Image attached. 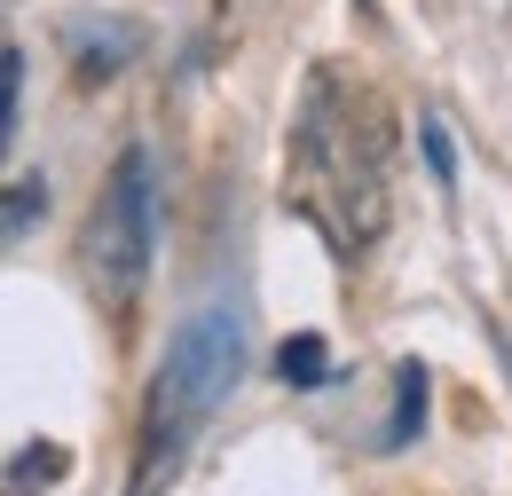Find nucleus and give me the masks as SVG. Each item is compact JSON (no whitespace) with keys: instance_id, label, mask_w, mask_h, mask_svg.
Returning <instances> with one entry per match:
<instances>
[{"instance_id":"nucleus-9","label":"nucleus","mask_w":512,"mask_h":496,"mask_svg":"<svg viewBox=\"0 0 512 496\" xmlns=\"http://www.w3.org/2000/svg\"><path fill=\"white\" fill-rule=\"evenodd\" d=\"M426 158H434V182H449V134L426 119Z\"/></svg>"},{"instance_id":"nucleus-5","label":"nucleus","mask_w":512,"mask_h":496,"mask_svg":"<svg viewBox=\"0 0 512 496\" xmlns=\"http://www.w3.org/2000/svg\"><path fill=\"white\" fill-rule=\"evenodd\" d=\"M276 378H284V386H300V394H316V386H331V347H323L316 331H300V339H284V347H276Z\"/></svg>"},{"instance_id":"nucleus-2","label":"nucleus","mask_w":512,"mask_h":496,"mask_svg":"<svg viewBox=\"0 0 512 496\" xmlns=\"http://www.w3.org/2000/svg\"><path fill=\"white\" fill-rule=\"evenodd\" d=\"M292 205L316 213L323 237L339 252H363L386 229V166L379 142L355 134V111L339 103V87L316 79L308 119H300V166H292Z\"/></svg>"},{"instance_id":"nucleus-4","label":"nucleus","mask_w":512,"mask_h":496,"mask_svg":"<svg viewBox=\"0 0 512 496\" xmlns=\"http://www.w3.org/2000/svg\"><path fill=\"white\" fill-rule=\"evenodd\" d=\"M71 473V449L64 441H24L16 465H8V496H48Z\"/></svg>"},{"instance_id":"nucleus-8","label":"nucleus","mask_w":512,"mask_h":496,"mask_svg":"<svg viewBox=\"0 0 512 496\" xmlns=\"http://www.w3.org/2000/svg\"><path fill=\"white\" fill-rule=\"evenodd\" d=\"M16 87H24V56L0 48V150H8V126H16Z\"/></svg>"},{"instance_id":"nucleus-1","label":"nucleus","mask_w":512,"mask_h":496,"mask_svg":"<svg viewBox=\"0 0 512 496\" xmlns=\"http://www.w3.org/2000/svg\"><path fill=\"white\" fill-rule=\"evenodd\" d=\"M237 371H245V323H237V308H197L166 339V363L150 378V410H142V449H134L127 496H158L182 473L190 441L213 426V410L229 402Z\"/></svg>"},{"instance_id":"nucleus-6","label":"nucleus","mask_w":512,"mask_h":496,"mask_svg":"<svg viewBox=\"0 0 512 496\" xmlns=\"http://www.w3.org/2000/svg\"><path fill=\"white\" fill-rule=\"evenodd\" d=\"M40 213H48V182H40V174L8 182V189H0V245H8V237H24Z\"/></svg>"},{"instance_id":"nucleus-7","label":"nucleus","mask_w":512,"mask_h":496,"mask_svg":"<svg viewBox=\"0 0 512 496\" xmlns=\"http://www.w3.org/2000/svg\"><path fill=\"white\" fill-rule=\"evenodd\" d=\"M394 386H402V394H394V426H386V449H402V441L426 426V371H418V363H402V371H394Z\"/></svg>"},{"instance_id":"nucleus-3","label":"nucleus","mask_w":512,"mask_h":496,"mask_svg":"<svg viewBox=\"0 0 512 496\" xmlns=\"http://www.w3.org/2000/svg\"><path fill=\"white\" fill-rule=\"evenodd\" d=\"M150 252H158V166L134 142V150H119L111 182L87 213V276L111 308H134V292L150 284Z\"/></svg>"}]
</instances>
